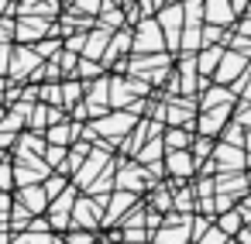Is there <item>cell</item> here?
<instances>
[{"label": "cell", "mask_w": 251, "mask_h": 244, "mask_svg": "<svg viewBox=\"0 0 251 244\" xmlns=\"http://www.w3.org/2000/svg\"><path fill=\"white\" fill-rule=\"evenodd\" d=\"M11 203H14L11 193H0V217H7V213H11Z\"/></svg>", "instance_id": "cell-39"}, {"label": "cell", "mask_w": 251, "mask_h": 244, "mask_svg": "<svg viewBox=\"0 0 251 244\" xmlns=\"http://www.w3.org/2000/svg\"><path fill=\"white\" fill-rule=\"evenodd\" d=\"M189 155H193V162H196V165H200V162H206V158L213 155V138H206V134H193Z\"/></svg>", "instance_id": "cell-23"}, {"label": "cell", "mask_w": 251, "mask_h": 244, "mask_svg": "<svg viewBox=\"0 0 251 244\" xmlns=\"http://www.w3.org/2000/svg\"><path fill=\"white\" fill-rule=\"evenodd\" d=\"M14 199L31 213V217H42L45 210H49V196H45V189H42V182H35V186H18V193H14Z\"/></svg>", "instance_id": "cell-13"}, {"label": "cell", "mask_w": 251, "mask_h": 244, "mask_svg": "<svg viewBox=\"0 0 251 244\" xmlns=\"http://www.w3.org/2000/svg\"><path fill=\"white\" fill-rule=\"evenodd\" d=\"M117 244H141V241H117Z\"/></svg>", "instance_id": "cell-43"}, {"label": "cell", "mask_w": 251, "mask_h": 244, "mask_svg": "<svg viewBox=\"0 0 251 244\" xmlns=\"http://www.w3.org/2000/svg\"><path fill=\"white\" fill-rule=\"evenodd\" d=\"M0 117H4V107H0Z\"/></svg>", "instance_id": "cell-47"}, {"label": "cell", "mask_w": 251, "mask_h": 244, "mask_svg": "<svg viewBox=\"0 0 251 244\" xmlns=\"http://www.w3.org/2000/svg\"><path fill=\"white\" fill-rule=\"evenodd\" d=\"M0 193H14V165L0 162Z\"/></svg>", "instance_id": "cell-34"}, {"label": "cell", "mask_w": 251, "mask_h": 244, "mask_svg": "<svg viewBox=\"0 0 251 244\" xmlns=\"http://www.w3.org/2000/svg\"><path fill=\"white\" fill-rule=\"evenodd\" d=\"M141 199H138V193H127V189H114L110 196H107V206H103V223L100 227H117V220L131 210V206H138Z\"/></svg>", "instance_id": "cell-9"}, {"label": "cell", "mask_w": 251, "mask_h": 244, "mask_svg": "<svg viewBox=\"0 0 251 244\" xmlns=\"http://www.w3.org/2000/svg\"><path fill=\"white\" fill-rule=\"evenodd\" d=\"M31 49H35V55L45 62V59H55V55L62 52V38H59V35H45V38H38Z\"/></svg>", "instance_id": "cell-22"}, {"label": "cell", "mask_w": 251, "mask_h": 244, "mask_svg": "<svg viewBox=\"0 0 251 244\" xmlns=\"http://www.w3.org/2000/svg\"><path fill=\"white\" fill-rule=\"evenodd\" d=\"M0 244H11V230H0Z\"/></svg>", "instance_id": "cell-40"}, {"label": "cell", "mask_w": 251, "mask_h": 244, "mask_svg": "<svg viewBox=\"0 0 251 244\" xmlns=\"http://www.w3.org/2000/svg\"><path fill=\"white\" fill-rule=\"evenodd\" d=\"M244 179H248V189H251V169H244Z\"/></svg>", "instance_id": "cell-41"}, {"label": "cell", "mask_w": 251, "mask_h": 244, "mask_svg": "<svg viewBox=\"0 0 251 244\" xmlns=\"http://www.w3.org/2000/svg\"><path fill=\"white\" fill-rule=\"evenodd\" d=\"M244 227H248V230H251V220H248V223H244Z\"/></svg>", "instance_id": "cell-46"}, {"label": "cell", "mask_w": 251, "mask_h": 244, "mask_svg": "<svg viewBox=\"0 0 251 244\" xmlns=\"http://www.w3.org/2000/svg\"><path fill=\"white\" fill-rule=\"evenodd\" d=\"M210 162L217 165V172H244V169L251 165V162H248V151H244L241 145H227V141L213 145Z\"/></svg>", "instance_id": "cell-6"}, {"label": "cell", "mask_w": 251, "mask_h": 244, "mask_svg": "<svg viewBox=\"0 0 251 244\" xmlns=\"http://www.w3.org/2000/svg\"><path fill=\"white\" fill-rule=\"evenodd\" d=\"M59 86H62V110H66V114H69L76 103H83V83H79V79H62Z\"/></svg>", "instance_id": "cell-20"}, {"label": "cell", "mask_w": 251, "mask_h": 244, "mask_svg": "<svg viewBox=\"0 0 251 244\" xmlns=\"http://www.w3.org/2000/svg\"><path fill=\"white\" fill-rule=\"evenodd\" d=\"M162 145L165 151H182L193 145V127H162Z\"/></svg>", "instance_id": "cell-17"}, {"label": "cell", "mask_w": 251, "mask_h": 244, "mask_svg": "<svg viewBox=\"0 0 251 244\" xmlns=\"http://www.w3.org/2000/svg\"><path fill=\"white\" fill-rule=\"evenodd\" d=\"M248 73H251V66H248Z\"/></svg>", "instance_id": "cell-48"}, {"label": "cell", "mask_w": 251, "mask_h": 244, "mask_svg": "<svg viewBox=\"0 0 251 244\" xmlns=\"http://www.w3.org/2000/svg\"><path fill=\"white\" fill-rule=\"evenodd\" d=\"M52 35V21L49 18H35V14H21V21H14V38L18 45H35L38 38Z\"/></svg>", "instance_id": "cell-8"}, {"label": "cell", "mask_w": 251, "mask_h": 244, "mask_svg": "<svg viewBox=\"0 0 251 244\" xmlns=\"http://www.w3.org/2000/svg\"><path fill=\"white\" fill-rule=\"evenodd\" d=\"M131 52L134 55H151V52H165V38L155 18H141L131 31Z\"/></svg>", "instance_id": "cell-2"}, {"label": "cell", "mask_w": 251, "mask_h": 244, "mask_svg": "<svg viewBox=\"0 0 251 244\" xmlns=\"http://www.w3.org/2000/svg\"><path fill=\"white\" fill-rule=\"evenodd\" d=\"M38 62H42V59L35 55L31 45H14V49H11V69H7V76H11V79H28V73H31Z\"/></svg>", "instance_id": "cell-12"}, {"label": "cell", "mask_w": 251, "mask_h": 244, "mask_svg": "<svg viewBox=\"0 0 251 244\" xmlns=\"http://www.w3.org/2000/svg\"><path fill=\"white\" fill-rule=\"evenodd\" d=\"M69 11H73V14H86V18H93V21H97V14L103 11V0H76Z\"/></svg>", "instance_id": "cell-32"}, {"label": "cell", "mask_w": 251, "mask_h": 244, "mask_svg": "<svg viewBox=\"0 0 251 244\" xmlns=\"http://www.w3.org/2000/svg\"><path fill=\"white\" fill-rule=\"evenodd\" d=\"M62 241H66V244H93V241H97V230H83V227H69V230L62 234Z\"/></svg>", "instance_id": "cell-30"}, {"label": "cell", "mask_w": 251, "mask_h": 244, "mask_svg": "<svg viewBox=\"0 0 251 244\" xmlns=\"http://www.w3.org/2000/svg\"><path fill=\"white\" fill-rule=\"evenodd\" d=\"M162 179L158 175H151L141 162H134V158H121V162H114V186L117 189H127V193H148V189H155Z\"/></svg>", "instance_id": "cell-1"}, {"label": "cell", "mask_w": 251, "mask_h": 244, "mask_svg": "<svg viewBox=\"0 0 251 244\" xmlns=\"http://www.w3.org/2000/svg\"><path fill=\"white\" fill-rule=\"evenodd\" d=\"M162 172H165L169 182H189L193 172H196V162H193L189 148H182V151H165V155H162Z\"/></svg>", "instance_id": "cell-7"}, {"label": "cell", "mask_w": 251, "mask_h": 244, "mask_svg": "<svg viewBox=\"0 0 251 244\" xmlns=\"http://www.w3.org/2000/svg\"><path fill=\"white\" fill-rule=\"evenodd\" d=\"M97 76H103V66H100V62H93V59H79V62H76V76H73V79L90 83V79H97Z\"/></svg>", "instance_id": "cell-25"}, {"label": "cell", "mask_w": 251, "mask_h": 244, "mask_svg": "<svg viewBox=\"0 0 251 244\" xmlns=\"http://www.w3.org/2000/svg\"><path fill=\"white\" fill-rule=\"evenodd\" d=\"M213 227H217V230H224L227 237H234V234L244 227V220H241L237 206H230V210H224V213H217V217H213Z\"/></svg>", "instance_id": "cell-19"}, {"label": "cell", "mask_w": 251, "mask_h": 244, "mask_svg": "<svg viewBox=\"0 0 251 244\" xmlns=\"http://www.w3.org/2000/svg\"><path fill=\"white\" fill-rule=\"evenodd\" d=\"M248 66H251V59L248 55H241V52H230V49H224V55H220V62H217V69H213V83H220V86H230L234 79H241L244 73H248Z\"/></svg>", "instance_id": "cell-5"}, {"label": "cell", "mask_w": 251, "mask_h": 244, "mask_svg": "<svg viewBox=\"0 0 251 244\" xmlns=\"http://www.w3.org/2000/svg\"><path fill=\"white\" fill-rule=\"evenodd\" d=\"M182 21L186 24H203V0H186L182 4Z\"/></svg>", "instance_id": "cell-31"}, {"label": "cell", "mask_w": 251, "mask_h": 244, "mask_svg": "<svg viewBox=\"0 0 251 244\" xmlns=\"http://www.w3.org/2000/svg\"><path fill=\"white\" fill-rule=\"evenodd\" d=\"M38 103L62 107V86L59 83H38Z\"/></svg>", "instance_id": "cell-26"}, {"label": "cell", "mask_w": 251, "mask_h": 244, "mask_svg": "<svg viewBox=\"0 0 251 244\" xmlns=\"http://www.w3.org/2000/svg\"><path fill=\"white\" fill-rule=\"evenodd\" d=\"M42 158H45V165H49L52 172H59V169H62V162H66V148H62V145H45Z\"/></svg>", "instance_id": "cell-27"}, {"label": "cell", "mask_w": 251, "mask_h": 244, "mask_svg": "<svg viewBox=\"0 0 251 244\" xmlns=\"http://www.w3.org/2000/svg\"><path fill=\"white\" fill-rule=\"evenodd\" d=\"M73 4H76V0H66V7H73Z\"/></svg>", "instance_id": "cell-45"}, {"label": "cell", "mask_w": 251, "mask_h": 244, "mask_svg": "<svg viewBox=\"0 0 251 244\" xmlns=\"http://www.w3.org/2000/svg\"><path fill=\"white\" fill-rule=\"evenodd\" d=\"M11 38H14V21L7 14V18H0V45H11Z\"/></svg>", "instance_id": "cell-36"}, {"label": "cell", "mask_w": 251, "mask_h": 244, "mask_svg": "<svg viewBox=\"0 0 251 244\" xmlns=\"http://www.w3.org/2000/svg\"><path fill=\"white\" fill-rule=\"evenodd\" d=\"M196 244H227V234H224V230H217V227H210Z\"/></svg>", "instance_id": "cell-37"}, {"label": "cell", "mask_w": 251, "mask_h": 244, "mask_svg": "<svg viewBox=\"0 0 251 244\" xmlns=\"http://www.w3.org/2000/svg\"><path fill=\"white\" fill-rule=\"evenodd\" d=\"M124 52H131V28H121V31H114V35H110V42H107V49H103L100 66H114V62H117V55H124Z\"/></svg>", "instance_id": "cell-15"}, {"label": "cell", "mask_w": 251, "mask_h": 244, "mask_svg": "<svg viewBox=\"0 0 251 244\" xmlns=\"http://www.w3.org/2000/svg\"><path fill=\"white\" fill-rule=\"evenodd\" d=\"M244 134H248V131H244L237 121H227V124H224V131H220V138H224L227 145H241V148H244Z\"/></svg>", "instance_id": "cell-29"}, {"label": "cell", "mask_w": 251, "mask_h": 244, "mask_svg": "<svg viewBox=\"0 0 251 244\" xmlns=\"http://www.w3.org/2000/svg\"><path fill=\"white\" fill-rule=\"evenodd\" d=\"M220 55H224V45H203V49L196 52V73L210 79L213 69H217V62H220Z\"/></svg>", "instance_id": "cell-16"}, {"label": "cell", "mask_w": 251, "mask_h": 244, "mask_svg": "<svg viewBox=\"0 0 251 244\" xmlns=\"http://www.w3.org/2000/svg\"><path fill=\"white\" fill-rule=\"evenodd\" d=\"M103 199H97V196H76V203H73V213H69V223L73 227H83V230H100V223H103Z\"/></svg>", "instance_id": "cell-3"}, {"label": "cell", "mask_w": 251, "mask_h": 244, "mask_svg": "<svg viewBox=\"0 0 251 244\" xmlns=\"http://www.w3.org/2000/svg\"><path fill=\"white\" fill-rule=\"evenodd\" d=\"M107 165H114V151H107V148H90V155L83 158V165H79L69 179H73L76 189H86V186H90Z\"/></svg>", "instance_id": "cell-4"}, {"label": "cell", "mask_w": 251, "mask_h": 244, "mask_svg": "<svg viewBox=\"0 0 251 244\" xmlns=\"http://www.w3.org/2000/svg\"><path fill=\"white\" fill-rule=\"evenodd\" d=\"M203 21L217 28H230L237 21L234 14V0H203Z\"/></svg>", "instance_id": "cell-11"}, {"label": "cell", "mask_w": 251, "mask_h": 244, "mask_svg": "<svg viewBox=\"0 0 251 244\" xmlns=\"http://www.w3.org/2000/svg\"><path fill=\"white\" fill-rule=\"evenodd\" d=\"M52 234H35V230H21V234H11V244H49Z\"/></svg>", "instance_id": "cell-33"}, {"label": "cell", "mask_w": 251, "mask_h": 244, "mask_svg": "<svg viewBox=\"0 0 251 244\" xmlns=\"http://www.w3.org/2000/svg\"><path fill=\"white\" fill-rule=\"evenodd\" d=\"M169 4H186V0H169Z\"/></svg>", "instance_id": "cell-44"}, {"label": "cell", "mask_w": 251, "mask_h": 244, "mask_svg": "<svg viewBox=\"0 0 251 244\" xmlns=\"http://www.w3.org/2000/svg\"><path fill=\"white\" fill-rule=\"evenodd\" d=\"M131 103H134L131 79H127V76H124V79L114 76V79H110V107H121V110H124V107H131Z\"/></svg>", "instance_id": "cell-18"}, {"label": "cell", "mask_w": 251, "mask_h": 244, "mask_svg": "<svg viewBox=\"0 0 251 244\" xmlns=\"http://www.w3.org/2000/svg\"><path fill=\"white\" fill-rule=\"evenodd\" d=\"M230 110H234L230 103H224V107H210V110H200L196 121H193V131H200V134H206V138L220 134L224 124L230 121Z\"/></svg>", "instance_id": "cell-10"}, {"label": "cell", "mask_w": 251, "mask_h": 244, "mask_svg": "<svg viewBox=\"0 0 251 244\" xmlns=\"http://www.w3.org/2000/svg\"><path fill=\"white\" fill-rule=\"evenodd\" d=\"M230 31L241 35V38H251V14H241V18L230 24Z\"/></svg>", "instance_id": "cell-35"}, {"label": "cell", "mask_w": 251, "mask_h": 244, "mask_svg": "<svg viewBox=\"0 0 251 244\" xmlns=\"http://www.w3.org/2000/svg\"><path fill=\"white\" fill-rule=\"evenodd\" d=\"M93 244H110V241H107V237H103V241H100V237H97V241H93Z\"/></svg>", "instance_id": "cell-42"}, {"label": "cell", "mask_w": 251, "mask_h": 244, "mask_svg": "<svg viewBox=\"0 0 251 244\" xmlns=\"http://www.w3.org/2000/svg\"><path fill=\"white\" fill-rule=\"evenodd\" d=\"M110 35L114 31H107V28H93V31H86V45H83V52H79V59H93V62H100L103 59V49H107V42H110Z\"/></svg>", "instance_id": "cell-14"}, {"label": "cell", "mask_w": 251, "mask_h": 244, "mask_svg": "<svg viewBox=\"0 0 251 244\" xmlns=\"http://www.w3.org/2000/svg\"><path fill=\"white\" fill-rule=\"evenodd\" d=\"M11 49L14 45H0V76H7V69H11Z\"/></svg>", "instance_id": "cell-38"}, {"label": "cell", "mask_w": 251, "mask_h": 244, "mask_svg": "<svg viewBox=\"0 0 251 244\" xmlns=\"http://www.w3.org/2000/svg\"><path fill=\"white\" fill-rule=\"evenodd\" d=\"M124 21H127V18H124V11H121V7H110V4L97 14V24H100V28H107V31H121V28H124Z\"/></svg>", "instance_id": "cell-21"}, {"label": "cell", "mask_w": 251, "mask_h": 244, "mask_svg": "<svg viewBox=\"0 0 251 244\" xmlns=\"http://www.w3.org/2000/svg\"><path fill=\"white\" fill-rule=\"evenodd\" d=\"M148 210H158V213H169V210H172V189L158 182V186L151 189V199H148Z\"/></svg>", "instance_id": "cell-24"}, {"label": "cell", "mask_w": 251, "mask_h": 244, "mask_svg": "<svg viewBox=\"0 0 251 244\" xmlns=\"http://www.w3.org/2000/svg\"><path fill=\"white\" fill-rule=\"evenodd\" d=\"M66 186H69V175H62V172H52V175L42 182V189H45V196H49V199H55Z\"/></svg>", "instance_id": "cell-28"}]
</instances>
